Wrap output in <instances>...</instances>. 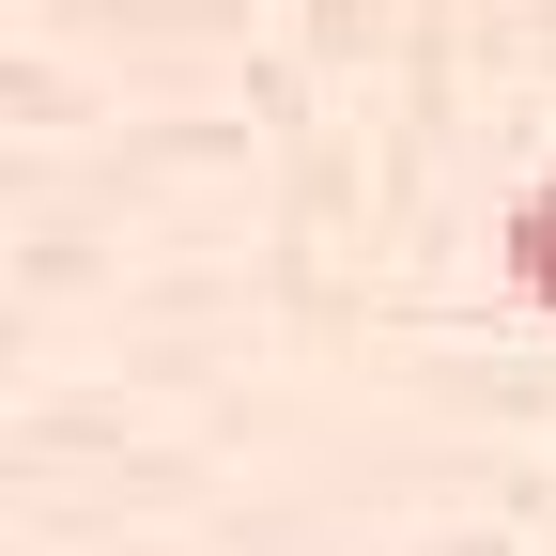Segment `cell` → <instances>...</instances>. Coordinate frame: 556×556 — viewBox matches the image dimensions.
I'll return each instance as SVG.
<instances>
[{"label":"cell","instance_id":"1","mask_svg":"<svg viewBox=\"0 0 556 556\" xmlns=\"http://www.w3.org/2000/svg\"><path fill=\"white\" fill-rule=\"evenodd\" d=\"M510 278L556 309V186H526V201H510Z\"/></svg>","mask_w":556,"mask_h":556}]
</instances>
